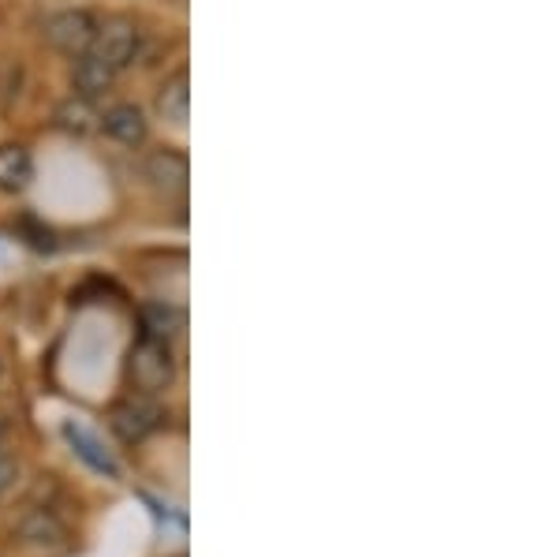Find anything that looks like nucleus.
I'll use <instances>...</instances> for the list:
<instances>
[{
    "instance_id": "f8f14e48",
    "label": "nucleus",
    "mask_w": 560,
    "mask_h": 557,
    "mask_svg": "<svg viewBox=\"0 0 560 557\" xmlns=\"http://www.w3.org/2000/svg\"><path fill=\"white\" fill-rule=\"evenodd\" d=\"M179 329V314L173 307H161V303H150L147 307V334L153 337H173Z\"/></svg>"
},
{
    "instance_id": "9b49d317",
    "label": "nucleus",
    "mask_w": 560,
    "mask_h": 557,
    "mask_svg": "<svg viewBox=\"0 0 560 557\" xmlns=\"http://www.w3.org/2000/svg\"><path fill=\"white\" fill-rule=\"evenodd\" d=\"M113 71H108L105 65H97L90 53H83V57H75V94L83 97H102L108 86H113Z\"/></svg>"
},
{
    "instance_id": "f03ea898",
    "label": "nucleus",
    "mask_w": 560,
    "mask_h": 557,
    "mask_svg": "<svg viewBox=\"0 0 560 557\" xmlns=\"http://www.w3.org/2000/svg\"><path fill=\"white\" fill-rule=\"evenodd\" d=\"M139 42H142L139 26L131 20H124V15H113V20L97 23V34H94V42H90V57H94L97 65H105L113 76H120V71L139 57Z\"/></svg>"
},
{
    "instance_id": "423d86ee",
    "label": "nucleus",
    "mask_w": 560,
    "mask_h": 557,
    "mask_svg": "<svg viewBox=\"0 0 560 557\" xmlns=\"http://www.w3.org/2000/svg\"><path fill=\"white\" fill-rule=\"evenodd\" d=\"M102 131L108 135L113 142H120V147H142L150 135V124L147 116H142L139 105H113V109L102 113Z\"/></svg>"
},
{
    "instance_id": "20e7f679",
    "label": "nucleus",
    "mask_w": 560,
    "mask_h": 557,
    "mask_svg": "<svg viewBox=\"0 0 560 557\" xmlns=\"http://www.w3.org/2000/svg\"><path fill=\"white\" fill-rule=\"evenodd\" d=\"M108 427L116 430L120 442H142V438H150L153 430L161 427V408L153 404V397H147V393H131V397L113 404Z\"/></svg>"
},
{
    "instance_id": "9d476101",
    "label": "nucleus",
    "mask_w": 560,
    "mask_h": 557,
    "mask_svg": "<svg viewBox=\"0 0 560 557\" xmlns=\"http://www.w3.org/2000/svg\"><path fill=\"white\" fill-rule=\"evenodd\" d=\"M57 124L71 135H90L102 128V113H97L94 97H83V94H71L68 102H60L57 109Z\"/></svg>"
},
{
    "instance_id": "7ed1b4c3",
    "label": "nucleus",
    "mask_w": 560,
    "mask_h": 557,
    "mask_svg": "<svg viewBox=\"0 0 560 557\" xmlns=\"http://www.w3.org/2000/svg\"><path fill=\"white\" fill-rule=\"evenodd\" d=\"M94 34H97V20L86 8H65V12L49 15V23H45V42L57 53H65V57H83V53H90Z\"/></svg>"
},
{
    "instance_id": "6e6552de",
    "label": "nucleus",
    "mask_w": 560,
    "mask_h": 557,
    "mask_svg": "<svg viewBox=\"0 0 560 557\" xmlns=\"http://www.w3.org/2000/svg\"><path fill=\"white\" fill-rule=\"evenodd\" d=\"M158 113L173 124H187L191 116V76L184 68L176 76H168L158 90Z\"/></svg>"
},
{
    "instance_id": "f257e3e1",
    "label": "nucleus",
    "mask_w": 560,
    "mask_h": 557,
    "mask_svg": "<svg viewBox=\"0 0 560 557\" xmlns=\"http://www.w3.org/2000/svg\"><path fill=\"white\" fill-rule=\"evenodd\" d=\"M128 379L135 385V393H147V397L165 393L176 379L173 345H168L165 337H153V334L135 340V348L128 352Z\"/></svg>"
},
{
    "instance_id": "1a4fd4ad",
    "label": "nucleus",
    "mask_w": 560,
    "mask_h": 557,
    "mask_svg": "<svg viewBox=\"0 0 560 557\" xmlns=\"http://www.w3.org/2000/svg\"><path fill=\"white\" fill-rule=\"evenodd\" d=\"M65 438H68V445L75 449V456H79V461H86L94 472L108 475V479H116V475H120V468H116V461L105 453L102 442H97V438L90 434L86 427H79V423H65Z\"/></svg>"
},
{
    "instance_id": "ddd939ff",
    "label": "nucleus",
    "mask_w": 560,
    "mask_h": 557,
    "mask_svg": "<svg viewBox=\"0 0 560 557\" xmlns=\"http://www.w3.org/2000/svg\"><path fill=\"white\" fill-rule=\"evenodd\" d=\"M15 472H20V468H15V461H12V456H4V453H0V494H4V490L15 483Z\"/></svg>"
},
{
    "instance_id": "0eeeda50",
    "label": "nucleus",
    "mask_w": 560,
    "mask_h": 557,
    "mask_svg": "<svg viewBox=\"0 0 560 557\" xmlns=\"http://www.w3.org/2000/svg\"><path fill=\"white\" fill-rule=\"evenodd\" d=\"M31 179H34L31 150L20 147V142H4V147H0V192L20 195L31 187Z\"/></svg>"
},
{
    "instance_id": "39448f33",
    "label": "nucleus",
    "mask_w": 560,
    "mask_h": 557,
    "mask_svg": "<svg viewBox=\"0 0 560 557\" xmlns=\"http://www.w3.org/2000/svg\"><path fill=\"white\" fill-rule=\"evenodd\" d=\"M147 179L161 195H184L191 184V161L184 150H153L147 158Z\"/></svg>"
}]
</instances>
